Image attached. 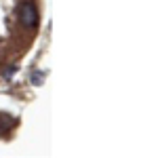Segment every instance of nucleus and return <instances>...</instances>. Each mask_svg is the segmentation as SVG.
<instances>
[{
    "instance_id": "obj_1",
    "label": "nucleus",
    "mask_w": 158,
    "mask_h": 158,
    "mask_svg": "<svg viewBox=\"0 0 158 158\" xmlns=\"http://www.w3.org/2000/svg\"><path fill=\"white\" fill-rule=\"evenodd\" d=\"M19 21H21V25L27 27V30H32V27L38 25V11L30 0H25L23 4L19 6Z\"/></svg>"
}]
</instances>
